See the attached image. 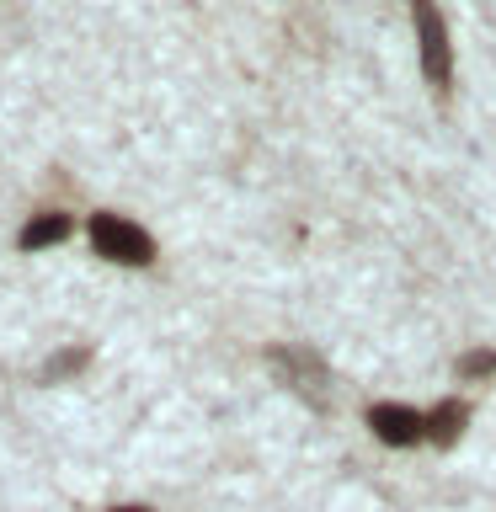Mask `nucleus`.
Wrapping results in <instances>:
<instances>
[{"mask_svg":"<svg viewBox=\"0 0 496 512\" xmlns=\"http://www.w3.org/2000/svg\"><path fill=\"white\" fill-rule=\"evenodd\" d=\"M464 422H470V406H464V400H443V406L427 416V438L438 448H448V443H459Z\"/></svg>","mask_w":496,"mask_h":512,"instance_id":"nucleus-5","label":"nucleus"},{"mask_svg":"<svg viewBox=\"0 0 496 512\" xmlns=\"http://www.w3.org/2000/svg\"><path fill=\"white\" fill-rule=\"evenodd\" d=\"M70 235V214H38L22 230V251H43V246H59Z\"/></svg>","mask_w":496,"mask_h":512,"instance_id":"nucleus-6","label":"nucleus"},{"mask_svg":"<svg viewBox=\"0 0 496 512\" xmlns=\"http://www.w3.org/2000/svg\"><path fill=\"white\" fill-rule=\"evenodd\" d=\"M267 363L278 368L283 384H294L299 395L326 400V384H331V374H326V363H320L315 352H304V347H272V352H267Z\"/></svg>","mask_w":496,"mask_h":512,"instance_id":"nucleus-3","label":"nucleus"},{"mask_svg":"<svg viewBox=\"0 0 496 512\" xmlns=\"http://www.w3.org/2000/svg\"><path fill=\"white\" fill-rule=\"evenodd\" d=\"M91 246L96 256H107V262H123V267H144L155 256V240L139 230V224H128L118 214H96L91 219Z\"/></svg>","mask_w":496,"mask_h":512,"instance_id":"nucleus-1","label":"nucleus"},{"mask_svg":"<svg viewBox=\"0 0 496 512\" xmlns=\"http://www.w3.org/2000/svg\"><path fill=\"white\" fill-rule=\"evenodd\" d=\"M416 43H422V70L432 86H448L454 75V54H448V27L432 0H416Z\"/></svg>","mask_w":496,"mask_h":512,"instance_id":"nucleus-2","label":"nucleus"},{"mask_svg":"<svg viewBox=\"0 0 496 512\" xmlns=\"http://www.w3.org/2000/svg\"><path fill=\"white\" fill-rule=\"evenodd\" d=\"M368 427L379 432V443H395V448H411L416 438H427V416H416L411 406H374L368 411Z\"/></svg>","mask_w":496,"mask_h":512,"instance_id":"nucleus-4","label":"nucleus"},{"mask_svg":"<svg viewBox=\"0 0 496 512\" xmlns=\"http://www.w3.org/2000/svg\"><path fill=\"white\" fill-rule=\"evenodd\" d=\"M86 358H91V352H86V347H70V352H54V358H48V368H43V379H64V374H75V368H86Z\"/></svg>","mask_w":496,"mask_h":512,"instance_id":"nucleus-7","label":"nucleus"},{"mask_svg":"<svg viewBox=\"0 0 496 512\" xmlns=\"http://www.w3.org/2000/svg\"><path fill=\"white\" fill-rule=\"evenodd\" d=\"M118 512H144V507H118Z\"/></svg>","mask_w":496,"mask_h":512,"instance_id":"nucleus-9","label":"nucleus"},{"mask_svg":"<svg viewBox=\"0 0 496 512\" xmlns=\"http://www.w3.org/2000/svg\"><path fill=\"white\" fill-rule=\"evenodd\" d=\"M454 374H459V379H486V374H496V352H464V358L454 363Z\"/></svg>","mask_w":496,"mask_h":512,"instance_id":"nucleus-8","label":"nucleus"}]
</instances>
